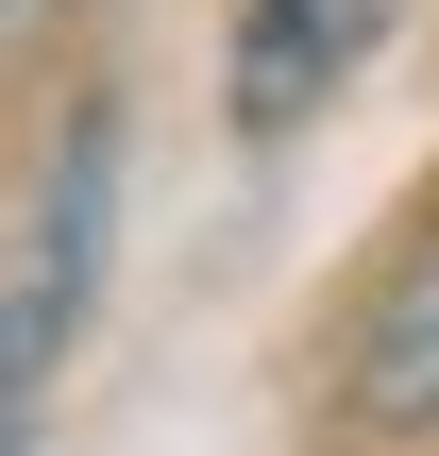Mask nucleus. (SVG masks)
<instances>
[{
  "label": "nucleus",
  "instance_id": "1",
  "mask_svg": "<svg viewBox=\"0 0 439 456\" xmlns=\"http://www.w3.org/2000/svg\"><path fill=\"white\" fill-rule=\"evenodd\" d=\"M102 220H118V118L85 102L51 135V186L17 220V271H0V456H34L51 389L85 372V322H102Z\"/></svg>",
  "mask_w": 439,
  "mask_h": 456
},
{
  "label": "nucleus",
  "instance_id": "2",
  "mask_svg": "<svg viewBox=\"0 0 439 456\" xmlns=\"http://www.w3.org/2000/svg\"><path fill=\"white\" fill-rule=\"evenodd\" d=\"M406 0H237V51H220V102L237 135H305L321 102H355V68L389 51Z\"/></svg>",
  "mask_w": 439,
  "mask_h": 456
},
{
  "label": "nucleus",
  "instance_id": "3",
  "mask_svg": "<svg viewBox=\"0 0 439 456\" xmlns=\"http://www.w3.org/2000/svg\"><path fill=\"white\" fill-rule=\"evenodd\" d=\"M355 423L372 440H439V237L372 288V322H355Z\"/></svg>",
  "mask_w": 439,
  "mask_h": 456
},
{
  "label": "nucleus",
  "instance_id": "4",
  "mask_svg": "<svg viewBox=\"0 0 439 456\" xmlns=\"http://www.w3.org/2000/svg\"><path fill=\"white\" fill-rule=\"evenodd\" d=\"M34 17H51V0H0V34H34Z\"/></svg>",
  "mask_w": 439,
  "mask_h": 456
}]
</instances>
